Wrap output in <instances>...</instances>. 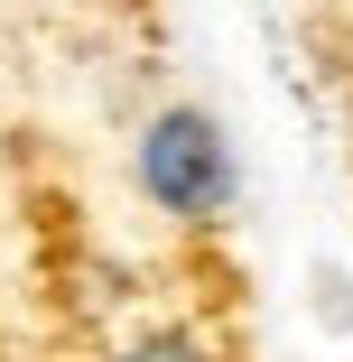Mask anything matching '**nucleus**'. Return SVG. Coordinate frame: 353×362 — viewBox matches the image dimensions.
Returning a JSON list of instances; mask_svg holds the SVG:
<instances>
[{"mask_svg":"<svg viewBox=\"0 0 353 362\" xmlns=\"http://www.w3.org/2000/svg\"><path fill=\"white\" fill-rule=\"evenodd\" d=\"M93 362H242V353L224 344V325H204V316H158V325L121 334V344L93 353Z\"/></svg>","mask_w":353,"mask_h":362,"instance_id":"2","label":"nucleus"},{"mask_svg":"<svg viewBox=\"0 0 353 362\" xmlns=\"http://www.w3.org/2000/svg\"><path fill=\"white\" fill-rule=\"evenodd\" d=\"M130 177H139V195H149V214H168V223H186V233L224 223L233 195H242V158H233L224 121L204 103H158L149 121H139Z\"/></svg>","mask_w":353,"mask_h":362,"instance_id":"1","label":"nucleus"}]
</instances>
